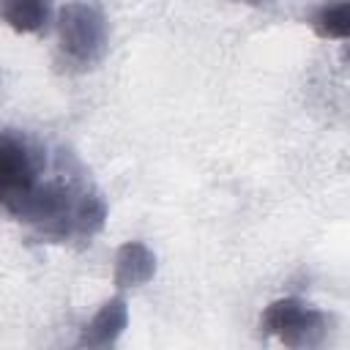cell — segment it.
Instances as JSON below:
<instances>
[{
	"label": "cell",
	"mask_w": 350,
	"mask_h": 350,
	"mask_svg": "<svg viewBox=\"0 0 350 350\" xmlns=\"http://www.w3.org/2000/svg\"><path fill=\"white\" fill-rule=\"evenodd\" d=\"M60 49L71 63L90 66L107 49V22L101 11L90 3L74 0L57 11Z\"/></svg>",
	"instance_id": "obj_1"
},
{
	"label": "cell",
	"mask_w": 350,
	"mask_h": 350,
	"mask_svg": "<svg viewBox=\"0 0 350 350\" xmlns=\"http://www.w3.org/2000/svg\"><path fill=\"white\" fill-rule=\"evenodd\" d=\"M156 273V257L142 241H129L118 249L115 257V284L118 287H137L150 282Z\"/></svg>",
	"instance_id": "obj_5"
},
{
	"label": "cell",
	"mask_w": 350,
	"mask_h": 350,
	"mask_svg": "<svg viewBox=\"0 0 350 350\" xmlns=\"http://www.w3.org/2000/svg\"><path fill=\"white\" fill-rule=\"evenodd\" d=\"M38 189V167L25 139L0 131V205L19 216Z\"/></svg>",
	"instance_id": "obj_2"
},
{
	"label": "cell",
	"mask_w": 350,
	"mask_h": 350,
	"mask_svg": "<svg viewBox=\"0 0 350 350\" xmlns=\"http://www.w3.org/2000/svg\"><path fill=\"white\" fill-rule=\"evenodd\" d=\"M262 328L273 336H279L290 347H309L317 345L323 328H325V314L298 298H279L265 306L262 312Z\"/></svg>",
	"instance_id": "obj_3"
},
{
	"label": "cell",
	"mask_w": 350,
	"mask_h": 350,
	"mask_svg": "<svg viewBox=\"0 0 350 350\" xmlns=\"http://www.w3.org/2000/svg\"><path fill=\"white\" fill-rule=\"evenodd\" d=\"M129 323V306L123 298H109L96 314L93 320L85 325L82 331V339L79 345L85 347H107V345H115V339L123 334Z\"/></svg>",
	"instance_id": "obj_4"
},
{
	"label": "cell",
	"mask_w": 350,
	"mask_h": 350,
	"mask_svg": "<svg viewBox=\"0 0 350 350\" xmlns=\"http://www.w3.org/2000/svg\"><path fill=\"white\" fill-rule=\"evenodd\" d=\"M52 14V0H0V19L16 33H38Z\"/></svg>",
	"instance_id": "obj_6"
},
{
	"label": "cell",
	"mask_w": 350,
	"mask_h": 350,
	"mask_svg": "<svg viewBox=\"0 0 350 350\" xmlns=\"http://www.w3.org/2000/svg\"><path fill=\"white\" fill-rule=\"evenodd\" d=\"M312 25H314L320 38H339V41H345L347 33H350V5H347V0H334V3L323 5L314 14Z\"/></svg>",
	"instance_id": "obj_7"
}]
</instances>
